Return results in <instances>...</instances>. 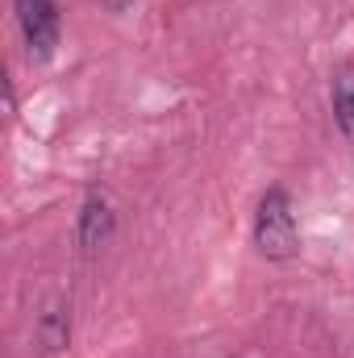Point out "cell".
<instances>
[{
    "label": "cell",
    "instance_id": "1",
    "mask_svg": "<svg viewBox=\"0 0 354 358\" xmlns=\"http://www.w3.org/2000/svg\"><path fill=\"white\" fill-rule=\"evenodd\" d=\"M296 217H292V200L283 187H271L259 200L255 213V246L267 259H292L296 255Z\"/></svg>",
    "mask_w": 354,
    "mask_h": 358
},
{
    "label": "cell",
    "instance_id": "2",
    "mask_svg": "<svg viewBox=\"0 0 354 358\" xmlns=\"http://www.w3.org/2000/svg\"><path fill=\"white\" fill-rule=\"evenodd\" d=\"M17 25L25 38L29 59H50L59 46V8L55 0H17Z\"/></svg>",
    "mask_w": 354,
    "mask_h": 358
},
{
    "label": "cell",
    "instance_id": "3",
    "mask_svg": "<svg viewBox=\"0 0 354 358\" xmlns=\"http://www.w3.org/2000/svg\"><path fill=\"white\" fill-rule=\"evenodd\" d=\"M113 234V213H108V200L104 196H88L84 213H80V250H96L104 238Z\"/></svg>",
    "mask_w": 354,
    "mask_h": 358
},
{
    "label": "cell",
    "instance_id": "4",
    "mask_svg": "<svg viewBox=\"0 0 354 358\" xmlns=\"http://www.w3.org/2000/svg\"><path fill=\"white\" fill-rule=\"evenodd\" d=\"M334 117H338L342 134L354 138V71H342L334 80Z\"/></svg>",
    "mask_w": 354,
    "mask_h": 358
},
{
    "label": "cell",
    "instance_id": "5",
    "mask_svg": "<svg viewBox=\"0 0 354 358\" xmlns=\"http://www.w3.org/2000/svg\"><path fill=\"white\" fill-rule=\"evenodd\" d=\"M67 334H71V325H67V313H63V308L42 313V321H38V338H42L46 350H63V346H67Z\"/></svg>",
    "mask_w": 354,
    "mask_h": 358
}]
</instances>
